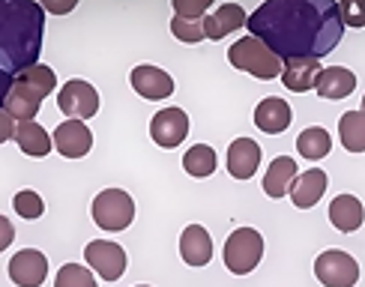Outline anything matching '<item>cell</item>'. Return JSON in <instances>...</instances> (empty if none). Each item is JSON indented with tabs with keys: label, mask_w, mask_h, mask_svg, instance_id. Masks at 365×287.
Wrapping results in <instances>:
<instances>
[{
	"label": "cell",
	"mask_w": 365,
	"mask_h": 287,
	"mask_svg": "<svg viewBox=\"0 0 365 287\" xmlns=\"http://www.w3.org/2000/svg\"><path fill=\"white\" fill-rule=\"evenodd\" d=\"M246 27L282 63L284 60H321L341 42L344 24L332 0H267Z\"/></svg>",
	"instance_id": "cell-1"
},
{
	"label": "cell",
	"mask_w": 365,
	"mask_h": 287,
	"mask_svg": "<svg viewBox=\"0 0 365 287\" xmlns=\"http://www.w3.org/2000/svg\"><path fill=\"white\" fill-rule=\"evenodd\" d=\"M45 12L36 0H0V69L19 75L39 63Z\"/></svg>",
	"instance_id": "cell-2"
},
{
	"label": "cell",
	"mask_w": 365,
	"mask_h": 287,
	"mask_svg": "<svg viewBox=\"0 0 365 287\" xmlns=\"http://www.w3.org/2000/svg\"><path fill=\"white\" fill-rule=\"evenodd\" d=\"M227 60L234 63V69H242L255 75L261 81H272L282 75V60L272 54L264 42H257L255 36H242L227 48Z\"/></svg>",
	"instance_id": "cell-3"
},
{
	"label": "cell",
	"mask_w": 365,
	"mask_h": 287,
	"mask_svg": "<svg viewBox=\"0 0 365 287\" xmlns=\"http://www.w3.org/2000/svg\"><path fill=\"white\" fill-rule=\"evenodd\" d=\"M90 216H93L96 228H102V231H111V234L126 231L135 219V201L123 189H105L93 198Z\"/></svg>",
	"instance_id": "cell-4"
},
{
	"label": "cell",
	"mask_w": 365,
	"mask_h": 287,
	"mask_svg": "<svg viewBox=\"0 0 365 287\" xmlns=\"http://www.w3.org/2000/svg\"><path fill=\"white\" fill-rule=\"evenodd\" d=\"M264 258V236L255 228H237L225 243V266L234 276H249Z\"/></svg>",
	"instance_id": "cell-5"
},
{
	"label": "cell",
	"mask_w": 365,
	"mask_h": 287,
	"mask_svg": "<svg viewBox=\"0 0 365 287\" xmlns=\"http://www.w3.org/2000/svg\"><path fill=\"white\" fill-rule=\"evenodd\" d=\"M314 276L324 287H354L359 281V263L354 254H347L341 249H329L324 254H317Z\"/></svg>",
	"instance_id": "cell-6"
},
{
	"label": "cell",
	"mask_w": 365,
	"mask_h": 287,
	"mask_svg": "<svg viewBox=\"0 0 365 287\" xmlns=\"http://www.w3.org/2000/svg\"><path fill=\"white\" fill-rule=\"evenodd\" d=\"M84 261L90 263L87 269H93L105 281H117L126 273V251H123V246L111 243V239H93V243H87Z\"/></svg>",
	"instance_id": "cell-7"
},
{
	"label": "cell",
	"mask_w": 365,
	"mask_h": 287,
	"mask_svg": "<svg viewBox=\"0 0 365 287\" xmlns=\"http://www.w3.org/2000/svg\"><path fill=\"white\" fill-rule=\"evenodd\" d=\"M57 108L63 111L72 120H90L99 111V93L93 84H87L81 78H72L60 87V96H57Z\"/></svg>",
	"instance_id": "cell-8"
},
{
	"label": "cell",
	"mask_w": 365,
	"mask_h": 287,
	"mask_svg": "<svg viewBox=\"0 0 365 287\" xmlns=\"http://www.w3.org/2000/svg\"><path fill=\"white\" fill-rule=\"evenodd\" d=\"M51 147L63 159H84L90 153V147H93V132L81 120H66V123H60L54 129Z\"/></svg>",
	"instance_id": "cell-9"
},
{
	"label": "cell",
	"mask_w": 365,
	"mask_h": 287,
	"mask_svg": "<svg viewBox=\"0 0 365 287\" xmlns=\"http://www.w3.org/2000/svg\"><path fill=\"white\" fill-rule=\"evenodd\" d=\"M186 135H189V114L182 108H165L150 120V138L165 150H174L177 144H182Z\"/></svg>",
	"instance_id": "cell-10"
},
{
	"label": "cell",
	"mask_w": 365,
	"mask_h": 287,
	"mask_svg": "<svg viewBox=\"0 0 365 287\" xmlns=\"http://www.w3.org/2000/svg\"><path fill=\"white\" fill-rule=\"evenodd\" d=\"M129 81H132V90L138 96L150 99V102H159V99H168L174 96V78L165 69L159 66H135L129 72Z\"/></svg>",
	"instance_id": "cell-11"
},
{
	"label": "cell",
	"mask_w": 365,
	"mask_h": 287,
	"mask_svg": "<svg viewBox=\"0 0 365 287\" xmlns=\"http://www.w3.org/2000/svg\"><path fill=\"white\" fill-rule=\"evenodd\" d=\"M48 276V258L36 249H21L9 261V278L19 287H39Z\"/></svg>",
	"instance_id": "cell-12"
},
{
	"label": "cell",
	"mask_w": 365,
	"mask_h": 287,
	"mask_svg": "<svg viewBox=\"0 0 365 287\" xmlns=\"http://www.w3.org/2000/svg\"><path fill=\"white\" fill-rule=\"evenodd\" d=\"M246 19H249V15H246V9H242L240 4H222V6H216V9L207 12L204 19H201L204 39L219 42L227 33H234V30L246 27Z\"/></svg>",
	"instance_id": "cell-13"
},
{
	"label": "cell",
	"mask_w": 365,
	"mask_h": 287,
	"mask_svg": "<svg viewBox=\"0 0 365 287\" xmlns=\"http://www.w3.org/2000/svg\"><path fill=\"white\" fill-rule=\"evenodd\" d=\"M261 168V147L252 138H237L227 147V174L234 179H252Z\"/></svg>",
	"instance_id": "cell-14"
},
{
	"label": "cell",
	"mask_w": 365,
	"mask_h": 287,
	"mask_svg": "<svg viewBox=\"0 0 365 287\" xmlns=\"http://www.w3.org/2000/svg\"><path fill=\"white\" fill-rule=\"evenodd\" d=\"M327 186H329L327 171L309 168L306 174H297L294 186H291V192H287V194H291V201H294L297 209H312L327 194Z\"/></svg>",
	"instance_id": "cell-15"
},
{
	"label": "cell",
	"mask_w": 365,
	"mask_h": 287,
	"mask_svg": "<svg viewBox=\"0 0 365 287\" xmlns=\"http://www.w3.org/2000/svg\"><path fill=\"white\" fill-rule=\"evenodd\" d=\"M180 258L189 266H207L212 258V239L204 224H189L180 234Z\"/></svg>",
	"instance_id": "cell-16"
},
{
	"label": "cell",
	"mask_w": 365,
	"mask_h": 287,
	"mask_svg": "<svg viewBox=\"0 0 365 287\" xmlns=\"http://www.w3.org/2000/svg\"><path fill=\"white\" fill-rule=\"evenodd\" d=\"M39 108H42V96L34 93L27 84L12 78V87H9L6 99H4V111L12 117V123H27V120H36Z\"/></svg>",
	"instance_id": "cell-17"
},
{
	"label": "cell",
	"mask_w": 365,
	"mask_h": 287,
	"mask_svg": "<svg viewBox=\"0 0 365 287\" xmlns=\"http://www.w3.org/2000/svg\"><path fill=\"white\" fill-rule=\"evenodd\" d=\"M291 120H294L291 105H287L284 99H279V96H267L255 108V126L261 129V132H267V135L284 132L287 126H291Z\"/></svg>",
	"instance_id": "cell-18"
},
{
	"label": "cell",
	"mask_w": 365,
	"mask_h": 287,
	"mask_svg": "<svg viewBox=\"0 0 365 287\" xmlns=\"http://www.w3.org/2000/svg\"><path fill=\"white\" fill-rule=\"evenodd\" d=\"M314 90L321 99H347L356 90V75L344 66H329V69H321L314 81Z\"/></svg>",
	"instance_id": "cell-19"
},
{
	"label": "cell",
	"mask_w": 365,
	"mask_h": 287,
	"mask_svg": "<svg viewBox=\"0 0 365 287\" xmlns=\"http://www.w3.org/2000/svg\"><path fill=\"white\" fill-rule=\"evenodd\" d=\"M12 141L19 144V150L24 156H34V159H42L51 153V135L45 132L36 120H27V123H15L12 129Z\"/></svg>",
	"instance_id": "cell-20"
},
{
	"label": "cell",
	"mask_w": 365,
	"mask_h": 287,
	"mask_svg": "<svg viewBox=\"0 0 365 287\" xmlns=\"http://www.w3.org/2000/svg\"><path fill=\"white\" fill-rule=\"evenodd\" d=\"M365 221V213H362V201L354 198V194H339L332 198L329 204V224L341 234H354L362 228Z\"/></svg>",
	"instance_id": "cell-21"
},
{
	"label": "cell",
	"mask_w": 365,
	"mask_h": 287,
	"mask_svg": "<svg viewBox=\"0 0 365 287\" xmlns=\"http://www.w3.org/2000/svg\"><path fill=\"white\" fill-rule=\"evenodd\" d=\"M317 75H321V63L317 60H284L282 63V81L294 93H306L314 87Z\"/></svg>",
	"instance_id": "cell-22"
},
{
	"label": "cell",
	"mask_w": 365,
	"mask_h": 287,
	"mask_svg": "<svg viewBox=\"0 0 365 287\" xmlns=\"http://www.w3.org/2000/svg\"><path fill=\"white\" fill-rule=\"evenodd\" d=\"M297 179V162L287 159V156H279L276 162L267 168V177H264V192L269 198H284L287 192H291Z\"/></svg>",
	"instance_id": "cell-23"
},
{
	"label": "cell",
	"mask_w": 365,
	"mask_h": 287,
	"mask_svg": "<svg viewBox=\"0 0 365 287\" xmlns=\"http://www.w3.org/2000/svg\"><path fill=\"white\" fill-rule=\"evenodd\" d=\"M329 147H332V138H329V132L321 129V126L302 129V132H299V138H297L299 156H302V159H309V162H321L324 156H329Z\"/></svg>",
	"instance_id": "cell-24"
},
{
	"label": "cell",
	"mask_w": 365,
	"mask_h": 287,
	"mask_svg": "<svg viewBox=\"0 0 365 287\" xmlns=\"http://www.w3.org/2000/svg\"><path fill=\"white\" fill-rule=\"evenodd\" d=\"M182 168H186L189 177H197V179L212 177V171H216V150L210 144H195L182 156Z\"/></svg>",
	"instance_id": "cell-25"
},
{
	"label": "cell",
	"mask_w": 365,
	"mask_h": 287,
	"mask_svg": "<svg viewBox=\"0 0 365 287\" xmlns=\"http://www.w3.org/2000/svg\"><path fill=\"white\" fill-rule=\"evenodd\" d=\"M15 81L27 84L30 90H34V93H39V96L45 99L48 93H54V87H57V75H54V69H51V66L36 63V66H30V69H24V72L15 75Z\"/></svg>",
	"instance_id": "cell-26"
},
{
	"label": "cell",
	"mask_w": 365,
	"mask_h": 287,
	"mask_svg": "<svg viewBox=\"0 0 365 287\" xmlns=\"http://www.w3.org/2000/svg\"><path fill=\"white\" fill-rule=\"evenodd\" d=\"M339 135H341V144L351 150V153H362V150H365V123H362V114L359 111H347L339 120Z\"/></svg>",
	"instance_id": "cell-27"
},
{
	"label": "cell",
	"mask_w": 365,
	"mask_h": 287,
	"mask_svg": "<svg viewBox=\"0 0 365 287\" xmlns=\"http://www.w3.org/2000/svg\"><path fill=\"white\" fill-rule=\"evenodd\" d=\"M54 287H99L96 276L81 263H63L54 278Z\"/></svg>",
	"instance_id": "cell-28"
},
{
	"label": "cell",
	"mask_w": 365,
	"mask_h": 287,
	"mask_svg": "<svg viewBox=\"0 0 365 287\" xmlns=\"http://www.w3.org/2000/svg\"><path fill=\"white\" fill-rule=\"evenodd\" d=\"M12 209H15V213H19L21 219L34 221V219H42L45 204H42V198H39L34 189H24V192H19V194L12 198Z\"/></svg>",
	"instance_id": "cell-29"
},
{
	"label": "cell",
	"mask_w": 365,
	"mask_h": 287,
	"mask_svg": "<svg viewBox=\"0 0 365 287\" xmlns=\"http://www.w3.org/2000/svg\"><path fill=\"white\" fill-rule=\"evenodd\" d=\"M171 33L180 39V42H189V45H195V42H201L204 39V27H201V21H189V19H171Z\"/></svg>",
	"instance_id": "cell-30"
},
{
	"label": "cell",
	"mask_w": 365,
	"mask_h": 287,
	"mask_svg": "<svg viewBox=\"0 0 365 287\" xmlns=\"http://www.w3.org/2000/svg\"><path fill=\"white\" fill-rule=\"evenodd\" d=\"M174 12H177V19L201 21L210 12V0H174Z\"/></svg>",
	"instance_id": "cell-31"
},
{
	"label": "cell",
	"mask_w": 365,
	"mask_h": 287,
	"mask_svg": "<svg viewBox=\"0 0 365 287\" xmlns=\"http://www.w3.org/2000/svg\"><path fill=\"white\" fill-rule=\"evenodd\" d=\"M12 239H15V228H12V221L6 216H0V251H6L12 246Z\"/></svg>",
	"instance_id": "cell-32"
},
{
	"label": "cell",
	"mask_w": 365,
	"mask_h": 287,
	"mask_svg": "<svg viewBox=\"0 0 365 287\" xmlns=\"http://www.w3.org/2000/svg\"><path fill=\"white\" fill-rule=\"evenodd\" d=\"M12 129H15V123H12V117L0 108V144H6L9 138H12Z\"/></svg>",
	"instance_id": "cell-33"
},
{
	"label": "cell",
	"mask_w": 365,
	"mask_h": 287,
	"mask_svg": "<svg viewBox=\"0 0 365 287\" xmlns=\"http://www.w3.org/2000/svg\"><path fill=\"white\" fill-rule=\"evenodd\" d=\"M9 87H12V75L0 69V105H4V99H6V93H9Z\"/></svg>",
	"instance_id": "cell-34"
},
{
	"label": "cell",
	"mask_w": 365,
	"mask_h": 287,
	"mask_svg": "<svg viewBox=\"0 0 365 287\" xmlns=\"http://www.w3.org/2000/svg\"><path fill=\"white\" fill-rule=\"evenodd\" d=\"M42 6V12H72L75 9V4H72V0H69V4H39Z\"/></svg>",
	"instance_id": "cell-35"
},
{
	"label": "cell",
	"mask_w": 365,
	"mask_h": 287,
	"mask_svg": "<svg viewBox=\"0 0 365 287\" xmlns=\"http://www.w3.org/2000/svg\"><path fill=\"white\" fill-rule=\"evenodd\" d=\"M135 287H150V284H135Z\"/></svg>",
	"instance_id": "cell-36"
}]
</instances>
